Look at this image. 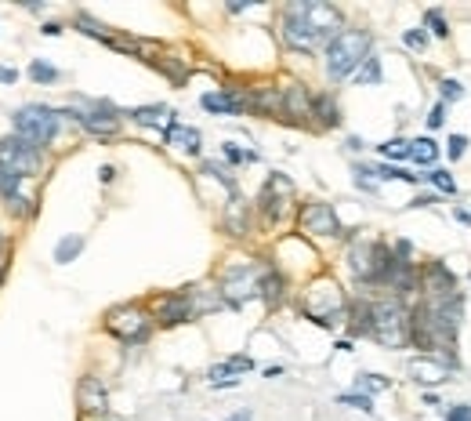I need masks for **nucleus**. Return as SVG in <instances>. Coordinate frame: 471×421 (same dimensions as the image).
Instances as JSON below:
<instances>
[{
    "label": "nucleus",
    "instance_id": "6",
    "mask_svg": "<svg viewBox=\"0 0 471 421\" xmlns=\"http://www.w3.org/2000/svg\"><path fill=\"white\" fill-rule=\"evenodd\" d=\"M106 327H109L116 338H123L127 345H138V341L149 338V316H145L138 305H120V309H113V312L106 316Z\"/></svg>",
    "mask_w": 471,
    "mask_h": 421
},
{
    "label": "nucleus",
    "instance_id": "10",
    "mask_svg": "<svg viewBox=\"0 0 471 421\" xmlns=\"http://www.w3.org/2000/svg\"><path fill=\"white\" fill-rule=\"evenodd\" d=\"M156 316H160V324L163 327H178L185 324V319H192V298H189V291H178V294H170V298H163L156 305Z\"/></svg>",
    "mask_w": 471,
    "mask_h": 421
},
{
    "label": "nucleus",
    "instance_id": "43",
    "mask_svg": "<svg viewBox=\"0 0 471 421\" xmlns=\"http://www.w3.org/2000/svg\"><path fill=\"white\" fill-rule=\"evenodd\" d=\"M4 255H8V243H4V236H0V269H4Z\"/></svg>",
    "mask_w": 471,
    "mask_h": 421
},
{
    "label": "nucleus",
    "instance_id": "35",
    "mask_svg": "<svg viewBox=\"0 0 471 421\" xmlns=\"http://www.w3.org/2000/svg\"><path fill=\"white\" fill-rule=\"evenodd\" d=\"M464 150H467V138H464V135H450V142H446V157H450V160H460Z\"/></svg>",
    "mask_w": 471,
    "mask_h": 421
},
{
    "label": "nucleus",
    "instance_id": "24",
    "mask_svg": "<svg viewBox=\"0 0 471 421\" xmlns=\"http://www.w3.org/2000/svg\"><path fill=\"white\" fill-rule=\"evenodd\" d=\"M439 193H446V196H457V182H453V175H450V171H442V167H432L428 171V175H425Z\"/></svg>",
    "mask_w": 471,
    "mask_h": 421
},
{
    "label": "nucleus",
    "instance_id": "34",
    "mask_svg": "<svg viewBox=\"0 0 471 421\" xmlns=\"http://www.w3.org/2000/svg\"><path fill=\"white\" fill-rule=\"evenodd\" d=\"M425 22L432 26V33H435V37H450V26H446V18H442V11H439V8L425 11Z\"/></svg>",
    "mask_w": 471,
    "mask_h": 421
},
{
    "label": "nucleus",
    "instance_id": "33",
    "mask_svg": "<svg viewBox=\"0 0 471 421\" xmlns=\"http://www.w3.org/2000/svg\"><path fill=\"white\" fill-rule=\"evenodd\" d=\"M356 389L359 392H381V389H388V378H381V374H359V382H356Z\"/></svg>",
    "mask_w": 471,
    "mask_h": 421
},
{
    "label": "nucleus",
    "instance_id": "17",
    "mask_svg": "<svg viewBox=\"0 0 471 421\" xmlns=\"http://www.w3.org/2000/svg\"><path fill=\"white\" fill-rule=\"evenodd\" d=\"M312 102H315V98H308V94H305V87H297V84L283 91L287 116H294V120H305V116H312Z\"/></svg>",
    "mask_w": 471,
    "mask_h": 421
},
{
    "label": "nucleus",
    "instance_id": "2",
    "mask_svg": "<svg viewBox=\"0 0 471 421\" xmlns=\"http://www.w3.org/2000/svg\"><path fill=\"white\" fill-rule=\"evenodd\" d=\"M370 59V33L366 30H341L327 44V77L344 80L359 73V66Z\"/></svg>",
    "mask_w": 471,
    "mask_h": 421
},
{
    "label": "nucleus",
    "instance_id": "12",
    "mask_svg": "<svg viewBox=\"0 0 471 421\" xmlns=\"http://www.w3.org/2000/svg\"><path fill=\"white\" fill-rule=\"evenodd\" d=\"M22 178L26 175H18L15 167H8V164H0V200H4L8 207H15V211H30L26 204V196H22Z\"/></svg>",
    "mask_w": 471,
    "mask_h": 421
},
{
    "label": "nucleus",
    "instance_id": "36",
    "mask_svg": "<svg viewBox=\"0 0 471 421\" xmlns=\"http://www.w3.org/2000/svg\"><path fill=\"white\" fill-rule=\"evenodd\" d=\"M403 44H406V47H417V51H420V47H428V33H425V30H410V33H403Z\"/></svg>",
    "mask_w": 471,
    "mask_h": 421
},
{
    "label": "nucleus",
    "instance_id": "21",
    "mask_svg": "<svg viewBox=\"0 0 471 421\" xmlns=\"http://www.w3.org/2000/svg\"><path fill=\"white\" fill-rule=\"evenodd\" d=\"M435 157H439V150H435V142H432V138H413V142H410V160H413V164L432 167Z\"/></svg>",
    "mask_w": 471,
    "mask_h": 421
},
{
    "label": "nucleus",
    "instance_id": "3",
    "mask_svg": "<svg viewBox=\"0 0 471 421\" xmlns=\"http://www.w3.org/2000/svg\"><path fill=\"white\" fill-rule=\"evenodd\" d=\"M370 338H377L384 349H403V345L413 338V319L403 309V302L384 298L374 305V316H370Z\"/></svg>",
    "mask_w": 471,
    "mask_h": 421
},
{
    "label": "nucleus",
    "instance_id": "4",
    "mask_svg": "<svg viewBox=\"0 0 471 421\" xmlns=\"http://www.w3.org/2000/svg\"><path fill=\"white\" fill-rule=\"evenodd\" d=\"M58 116L62 113L47 109V106H22L15 113V135L33 142L37 150H40V145H47V142L58 135Z\"/></svg>",
    "mask_w": 471,
    "mask_h": 421
},
{
    "label": "nucleus",
    "instance_id": "18",
    "mask_svg": "<svg viewBox=\"0 0 471 421\" xmlns=\"http://www.w3.org/2000/svg\"><path fill=\"white\" fill-rule=\"evenodd\" d=\"M131 116H134V123H142V128H170V123H175L170 120L175 113H170L167 106H142Z\"/></svg>",
    "mask_w": 471,
    "mask_h": 421
},
{
    "label": "nucleus",
    "instance_id": "16",
    "mask_svg": "<svg viewBox=\"0 0 471 421\" xmlns=\"http://www.w3.org/2000/svg\"><path fill=\"white\" fill-rule=\"evenodd\" d=\"M167 145H175L182 153H200V131L185 128V123H170L167 128Z\"/></svg>",
    "mask_w": 471,
    "mask_h": 421
},
{
    "label": "nucleus",
    "instance_id": "23",
    "mask_svg": "<svg viewBox=\"0 0 471 421\" xmlns=\"http://www.w3.org/2000/svg\"><path fill=\"white\" fill-rule=\"evenodd\" d=\"M80 251H84V236H62L58 247H55V262H58V265H69Z\"/></svg>",
    "mask_w": 471,
    "mask_h": 421
},
{
    "label": "nucleus",
    "instance_id": "31",
    "mask_svg": "<svg viewBox=\"0 0 471 421\" xmlns=\"http://www.w3.org/2000/svg\"><path fill=\"white\" fill-rule=\"evenodd\" d=\"M374 178H399V182H417V175H410V171H403V167H391V164H381V167H374Z\"/></svg>",
    "mask_w": 471,
    "mask_h": 421
},
{
    "label": "nucleus",
    "instance_id": "25",
    "mask_svg": "<svg viewBox=\"0 0 471 421\" xmlns=\"http://www.w3.org/2000/svg\"><path fill=\"white\" fill-rule=\"evenodd\" d=\"M77 26H80L87 37H98V40H106V44H116V37L102 26V22H94L91 15H77Z\"/></svg>",
    "mask_w": 471,
    "mask_h": 421
},
{
    "label": "nucleus",
    "instance_id": "19",
    "mask_svg": "<svg viewBox=\"0 0 471 421\" xmlns=\"http://www.w3.org/2000/svg\"><path fill=\"white\" fill-rule=\"evenodd\" d=\"M246 106H254L258 113H287L283 94H280V91H272V87H258L251 98H246Z\"/></svg>",
    "mask_w": 471,
    "mask_h": 421
},
{
    "label": "nucleus",
    "instance_id": "15",
    "mask_svg": "<svg viewBox=\"0 0 471 421\" xmlns=\"http://www.w3.org/2000/svg\"><path fill=\"white\" fill-rule=\"evenodd\" d=\"M254 367V360L251 356H229L225 363H218V367H211V385H236L239 378H232V374H243V370H251Z\"/></svg>",
    "mask_w": 471,
    "mask_h": 421
},
{
    "label": "nucleus",
    "instance_id": "28",
    "mask_svg": "<svg viewBox=\"0 0 471 421\" xmlns=\"http://www.w3.org/2000/svg\"><path fill=\"white\" fill-rule=\"evenodd\" d=\"M381 150V157H388V160H410V142L406 138H388L384 145H377Z\"/></svg>",
    "mask_w": 471,
    "mask_h": 421
},
{
    "label": "nucleus",
    "instance_id": "29",
    "mask_svg": "<svg viewBox=\"0 0 471 421\" xmlns=\"http://www.w3.org/2000/svg\"><path fill=\"white\" fill-rule=\"evenodd\" d=\"M356 80H359V84H381V59H374V55H370V59L359 66Z\"/></svg>",
    "mask_w": 471,
    "mask_h": 421
},
{
    "label": "nucleus",
    "instance_id": "9",
    "mask_svg": "<svg viewBox=\"0 0 471 421\" xmlns=\"http://www.w3.org/2000/svg\"><path fill=\"white\" fill-rule=\"evenodd\" d=\"M290 200H294V185L283 175H272L268 185L261 189V214H265V221H280L287 214Z\"/></svg>",
    "mask_w": 471,
    "mask_h": 421
},
{
    "label": "nucleus",
    "instance_id": "26",
    "mask_svg": "<svg viewBox=\"0 0 471 421\" xmlns=\"http://www.w3.org/2000/svg\"><path fill=\"white\" fill-rule=\"evenodd\" d=\"M30 77H33L37 84H55L62 73H58L55 66H47L44 59H33V62H30Z\"/></svg>",
    "mask_w": 471,
    "mask_h": 421
},
{
    "label": "nucleus",
    "instance_id": "5",
    "mask_svg": "<svg viewBox=\"0 0 471 421\" xmlns=\"http://www.w3.org/2000/svg\"><path fill=\"white\" fill-rule=\"evenodd\" d=\"M268 276V269L265 265H254V262H243V265H232L225 272V280H221V298H225L229 305H243V302H251L254 294L261 291Z\"/></svg>",
    "mask_w": 471,
    "mask_h": 421
},
{
    "label": "nucleus",
    "instance_id": "11",
    "mask_svg": "<svg viewBox=\"0 0 471 421\" xmlns=\"http://www.w3.org/2000/svg\"><path fill=\"white\" fill-rule=\"evenodd\" d=\"M410 378L417 385H442L446 378H450V363H442L435 356H420V360H410Z\"/></svg>",
    "mask_w": 471,
    "mask_h": 421
},
{
    "label": "nucleus",
    "instance_id": "30",
    "mask_svg": "<svg viewBox=\"0 0 471 421\" xmlns=\"http://www.w3.org/2000/svg\"><path fill=\"white\" fill-rule=\"evenodd\" d=\"M337 403H348V407H356V410H374V400H370L366 392H344V396H337Z\"/></svg>",
    "mask_w": 471,
    "mask_h": 421
},
{
    "label": "nucleus",
    "instance_id": "44",
    "mask_svg": "<svg viewBox=\"0 0 471 421\" xmlns=\"http://www.w3.org/2000/svg\"><path fill=\"white\" fill-rule=\"evenodd\" d=\"M229 421H251V414H246V410H239V414H232Z\"/></svg>",
    "mask_w": 471,
    "mask_h": 421
},
{
    "label": "nucleus",
    "instance_id": "40",
    "mask_svg": "<svg viewBox=\"0 0 471 421\" xmlns=\"http://www.w3.org/2000/svg\"><path fill=\"white\" fill-rule=\"evenodd\" d=\"M15 77H18V73H15V69H8V66H0V84H15Z\"/></svg>",
    "mask_w": 471,
    "mask_h": 421
},
{
    "label": "nucleus",
    "instance_id": "39",
    "mask_svg": "<svg viewBox=\"0 0 471 421\" xmlns=\"http://www.w3.org/2000/svg\"><path fill=\"white\" fill-rule=\"evenodd\" d=\"M442 120H446V102H439V106L432 109V116H428V123H432V128H442Z\"/></svg>",
    "mask_w": 471,
    "mask_h": 421
},
{
    "label": "nucleus",
    "instance_id": "32",
    "mask_svg": "<svg viewBox=\"0 0 471 421\" xmlns=\"http://www.w3.org/2000/svg\"><path fill=\"white\" fill-rule=\"evenodd\" d=\"M439 91H442V102H460V98H464V84L450 80V77L439 80Z\"/></svg>",
    "mask_w": 471,
    "mask_h": 421
},
{
    "label": "nucleus",
    "instance_id": "13",
    "mask_svg": "<svg viewBox=\"0 0 471 421\" xmlns=\"http://www.w3.org/2000/svg\"><path fill=\"white\" fill-rule=\"evenodd\" d=\"M77 403H80V410H84V414H102V410H106V403H109L106 385L98 382V378H80Z\"/></svg>",
    "mask_w": 471,
    "mask_h": 421
},
{
    "label": "nucleus",
    "instance_id": "20",
    "mask_svg": "<svg viewBox=\"0 0 471 421\" xmlns=\"http://www.w3.org/2000/svg\"><path fill=\"white\" fill-rule=\"evenodd\" d=\"M312 116H319V128H337V120H341L334 98H327V94H319L312 102Z\"/></svg>",
    "mask_w": 471,
    "mask_h": 421
},
{
    "label": "nucleus",
    "instance_id": "38",
    "mask_svg": "<svg viewBox=\"0 0 471 421\" xmlns=\"http://www.w3.org/2000/svg\"><path fill=\"white\" fill-rule=\"evenodd\" d=\"M446 421H471V407H467V403H457V407H450Z\"/></svg>",
    "mask_w": 471,
    "mask_h": 421
},
{
    "label": "nucleus",
    "instance_id": "27",
    "mask_svg": "<svg viewBox=\"0 0 471 421\" xmlns=\"http://www.w3.org/2000/svg\"><path fill=\"white\" fill-rule=\"evenodd\" d=\"M261 294H265V302H272V305L283 302V276H280V272L268 269V276H265V283H261Z\"/></svg>",
    "mask_w": 471,
    "mask_h": 421
},
{
    "label": "nucleus",
    "instance_id": "41",
    "mask_svg": "<svg viewBox=\"0 0 471 421\" xmlns=\"http://www.w3.org/2000/svg\"><path fill=\"white\" fill-rule=\"evenodd\" d=\"M435 204V196H417V200H413V207H432Z\"/></svg>",
    "mask_w": 471,
    "mask_h": 421
},
{
    "label": "nucleus",
    "instance_id": "8",
    "mask_svg": "<svg viewBox=\"0 0 471 421\" xmlns=\"http://www.w3.org/2000/svg\"><path fill=\"white\" fill-rule=\"evenodd\" d=\"M301 229L312 233V236H344L341 221H337V211L323 200H312L301 207Z\"/></svg>",
    "mask_w": 471,
    "mask_h": 421
},
{
    "label": "nucleus",
    "instance_id": "42",
    "mask_svg": "<svg viewBox=\"0 0 471 421\" xmlns=\"http://www.w3.org/2000/svg\"><path fill=\"white\" fill-rule=\"evenodd\" d=\"M44 33H47V37H58V33H62V26H58V22H47Z\"/></svg>",
    "mask_w": 471,
    "mask_h": 421
},
{
    "label": "nucleus",
    "instance_id": "22",
    "mask_svg": "<svg viewBox=\"0 0 471 421\" xmlns=\"http://www.w3.org/2000/svg\"><path fill=\"white\" fill-rule=\"evenodd\" d=\"M225 226H229L232 236H246V207H243L239 196H232V204L225 211Z\"/></svg>",
    "mask_w": 471,
    "mask_h": 421
},
{
    "label": "nucleus",
    "instance_id": "1",
    "mask_svg": "<svg viewBox=\"0 0 471 421\" xmlns=\"http://www.w3.org/2000/svg\"><path fill=\"white\" fill-rule=\"evenodd\" d=\"M341 33V11L330 4H312V0H301V4H290L283 11V40L297 51H312L319 44H330Z\"/></svg>",
    "mask_w": 471,
    "mask_h": 421
},
{
    "label": "nucleus",
    "instance_id": "37",
    "mask_svg": "<svg viewBox=\"0 0 471 421\" xmlns=\"http://www.w3.org/2000/svg\"><path fill=\"white\" fill-rule=\"evenodd\" d=\"M225 157L232 160V164H243V160H258V153H251V150H236V145H225Z\"/></svg>",
    "mask_w": 471,
    "mask_h": 421
},
{
    "label": "nucleus",
    "instance_id": "7",
    "mask_svg": "<svg viewBox=\"0 0 471 421\" xmlns=\"http://www.w3.org/2000/svg\"><path fill=\"white\" fill-rule=\"evenodd\" d=\"M0 164L15 167L18 175H33V171L40 167V150L33 142H26V138L8 135L4 142H0Z\"/></svg>",
    "mask_w": 471,
    "mask_h": 421
},
{
    "label": "nucleus",
    "instance_id": "14",
    "mask_svg": "<svg viewBox=\"0 0 471 421\" xmlns=\"http://www.w3.org/2000/svg\"><path fill=\"white\" fill-rule=\"evenodd\" d=\"M200 102H203V109L225 113V116H239V113L246 109V98H243L239 91H211V94L200 98Z\"/></svg>",
    "mask_w": 471,
    "mask_h": 421
}]
</instances>
